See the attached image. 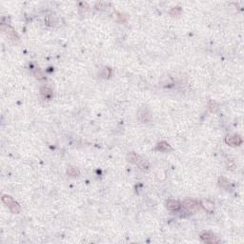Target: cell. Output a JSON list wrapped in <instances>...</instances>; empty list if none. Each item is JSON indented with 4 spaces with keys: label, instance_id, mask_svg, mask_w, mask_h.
Returning a JSON list of instances; mask_svg holds the SVG:
<instances>
[{
    "label": "cell",
    "instance_id": "obj_7",
    "mask_svg": "<svg viewBox=\"0 0 244 244\" xmlns=\"http://www.w3.org/2000/svg\"><path fill=\"white\" fill-rule=\"evenodd\" d=\"M135 164L139 167V169H141L142 171H147L149 169V162L148 160H146L145 158H142L141 156H138V159H136Z\"/></svg>",
    "mask_w": 244,
    "mask_h": 244
},
{
    "label": "cell",
    "instance_id": "obj_8",
    "mask_svg": "<svg viewBox=\"0 0 244 244\" xmlns=\"http://www.w3.org/2000/svg\"><path fill=\"white\" fill-rule=\"evenodd\" d=\"M156 150L157 151H160V152H170L172 151V147H171V145L168 144L165 141H161L157 145H156Z\"/></svg>",
    "mask_w": 244,
    "mask_h": 244
},
{
    "label": "cell",
    "instance_id": "obj_18",
    "mask_svg": "<svg viewBox=\"0 0 244 244\" xmlns=\"http://www.w3.org/2000/svg\"><path fill=\"white\" fill-rule=\"evenodd\" d=\"M33 75L35 76V78L39 79V80H41V79H44V78H45V75H44V74H43V72H42L39 69H36L35 72H33Z\"/></svg>",
    "mask_w": 244,
    "mask_h": 244
},
{
    "label": "cell",
    "instance_id": "obj_12",
    "mask_svg": "<svg viewBox=\"0 0 244 244\" xmlns=\"http://www.w3.org/2000/svg\"><path fill=\"white\" fill-rule=\"evenodd\" d=\"M2 201H3V202L5 203L9 208L15 202V201H14V199H12V198H11V196L8 195H4L2 196Z\"/></svg>",
    "mask_w": 244,
    "mask_h": 244
},
{
    "label": "cell",
    "instance_id": "obj_15",
    "mask_svg": "<svg viewBox=\"0 0 244 244\" xmlns=\"http://www.w3.org/2000/svg\"><path fill=\"white\" fill-rule=\"evenodd\" d=\"M138 155L135 153H129V155L127 156V160L130 162V163H135V162H136V159H138Z\"/></svg>",
    "mask_w": 244,
    "mask_h": 244
},
{
    "label": "cell",
    "instance_id": "obj_14",
    "mask_svg": "<svg viewBox=\"0 0 244 244\" xmlns=\"http://www.w3.org/2000/svg\"><path fill=\"white\" fill-rule=\"evenodd\" d=\"M68 174L71 175V177H76V175L79 174V170L77 168H75V167H70L68 169Z\"/></svg>",
    "mask_w": 244,
    "mask_h": 244
},
{
    "label": "cell",
    "instance_id": "obj_9",
    "mask_svg": "<svg viewBox=\"0 0 244 244\" xmlns=\"http://www.w3.org/2000/svg\"><path fill=\"white\" fill-rule=\"evenodd\" d=\"M138 119L141 122H148L150 120V114L146 109H141L138 112Z\"/></svg>",
    "mask_w": 244,
    "mask_h": 244
},
{
    "label": "cell",
    "instance_id": "obj_11",
    "mask_svg": "<svg viewBox=\"0 0 244 244\" xmlns=\"http://www.w3.org/2000/svg\"><path fill=\"white\" fill-rule=\"evenodd\" d=\"M218 185L226 190H230V182L228 179H226L225 177L218 178Z\"/></svg>",
    "mask_w": 244,
    "mask_h": 244
},
{
    "label": "cell",
    "instance_id": "obj_13",
    "mask_svg": "<svg viewBox=\"0 0 244 244\" xmlns=\"http://www.w3.org/2000/svg\"><path fill=\"white\" fill-rule=\"evenodd\" d=\"M208 109L211 113H216V111L218 110V105L216 104V102L213 101V100H210L208 102Z\"/></svg>",
    "mask_w": 244,
    "mask_h": 244
},
{
    "label": "cell",
    "instance_id": "obj_20",
    "mask_svg": "<svg viewBox=\"0 0 244 244\" xmlns=\"http://www.w3.org/2000/svg\"><path fill=\"white\" fill-rule=\"evenodd\" d=\"M45 22L47 23V25H50V26H53L54 25V20L52 19V16L51 15H48L45 19Z\"/></svg>",
    "mask_w": 244,
    "mask_h": 244
},
{
    "label": "cell",
    "instance_id": "obj_1",
    "mask_svg": "<svg viewBox=\"0 0 244 244\" xmlns=\"http://www.w3.org/2000/svg\"><path fill=\"white\" fill-rule=\"evenodd\" d=\"M183 207L185 208L189 213L191 214H195L199 210L200 205L198 204V202H196L194 199H185L182 202Z\"/></svg>",
    "mask_w": 244,
    "mask_h": 244
},
{
    "label": "cell",
    "instance_id": "obj_6",
    "mask_svg": "<svg viewBox=\"0 0 244 244\" xmlns=\"http://www.w3.org/2000/svg\"><path fill=\"white\" fill-rule=\"evenodd\" d=\"M200 205L203 207V209L205 210L206 212L208 213H213L214 210H215V205L212 202V201H210L208 199H202L200 201Z\"/></svg>",
    "mask_w": 244,
    "mask_h": 244
},
{
    "label": "cell",
    "instance_id": "obj_4",
    "mask_svg": "<svg viewBox=\"0 0 244 244\" xmlns=\"http://www.w3.org/2000/svg\"><path fill=\"white\" fill-rule=\"evenodd\" d=\"M225 142L230 146H239L242 143V138L239 135H228L225 138Z\"/></svg>",
    "mask_w": 244,
    "mask_h": 244
},
{
    "label": "cell",
    "instance_id": "obj_10",
    "mask_svg": "<svg viewBox=\"0 0 244 244\" xmlns=\"http://www.w3.org/2000/svg\"><path fill=\"white\" fill-rule=\"evenodd\" d=\"M40 93H41V96L43 98H45V99H50V98H52L53 95H54V93L53 91L51 90L50 88L48 87H43V88H41L40 90Z\"/></svg>",
    "mask_w": 244,
    "mask_h": 244
},
{
    "label": "cell",
    "instance_id": "obj_16",
    "mask_svg": "<svg viewBox=\"0 0 244 244\" xmlns=\"http://www.w3.org/2000/svg\"><path fill=\"white\" fill-rule=\"evenodd\" d=\"M10 210L12 214H19L20 213V206L17 202H14V204L10 207Z\"/></svg>",
    "mask_w": 244,
    "mask_h": 244
},
{
    "label": "cell",
    "instance_id": "obj_17",
    "mask_svg": "<svg viewBox=\"0 0 244 244\" xmlns=\"http://www.w3.org/2000/svg\"><path fill=\"white\" fill-rule=\"evenodd\" d=\"M180 14H181L180 7H174L170 12V14L172 16H178V15H180Z\"/></svg>",
    "mask_w": 244,
    "mask_h": 244
},
{
    "label": "cell",
    "instance_id": "obj_3",
    "mask_svg": "<svg viewBox=\"0 0 244 244\" xmlns=\"http://www.w3.org/2000/svg\"><path fill=\"white\" fill-rule=\"evenodd\" d=\"M1 29H2V31H4L6 33H7V35L10 37V39H12V41H18L19 39V37L17 35V33H15V31L14 29H12L11 26H9V25H4L2 24L1 25Z\"/></svg>",
    "mask_w": 244,
    "mask_h": 244
},
{
    "label": "cell",
    "instance_id": "obj_19",
    "mask_svg": "<svg viewBox=\"0 0 244 244\" xmlns=\"http://www.w3.org/2000/svg\"><path fill=\"white\" fill-rule=\"evenodd\" d=\"M112 75V70L109 69V68H105L103 69V74H102V76H104V77H109Z\"/></svg>",
    "mask_w": 244,
    "mask_h": 244
},
{
    "label": "cell",
    "instance_id": "obj_5",
    "mask_svg": "<svg viewBox=\"0 0 244 244\" xmlns=\"http://www.w3.org/2000/svg\"><path fill=\"white\" fill-rule=\"evenodd\" d=\"M166 207L171 212H177V211H179V210H180L181 205L177 200L170 199V200H168L166 202Z\"/></svg>",
    "mask_w": 244,
    "mask_h": 244
},
{
    "label": "cell",
    "instance_id": "obj_2",
    "mask_svg": "<svg viewBox=\"0 0 244 244\" xmlns=\"http://www.w3.org/2000/svg\"><path fill=\"white\" fill-rule=\"evenodd\" d=\"M200 238L202 239L204 242H207V243H219L220 242L219 238L210 232H203L202 234H200Z\"/></svg>",
    "mask_w": 244,
    "mask_h": 244
},
{
    "label": "cell",
    "instance_id": "obj_21",
    "mask_svg": "<svg viewBox=\"0 0 244 244\" xmlns=\"http://www.w3.org/2000/svg\"><path fill=\"white\" fill-rule=\"evenodd\" d=\"M96 9H103V8H106V4L104 3H97L96 5Z\"/></svg>",
    "mask_w": 244,
    "mask_h": 244
}]
</instances>
